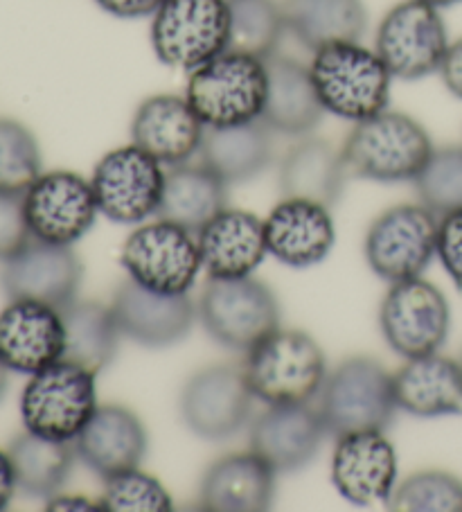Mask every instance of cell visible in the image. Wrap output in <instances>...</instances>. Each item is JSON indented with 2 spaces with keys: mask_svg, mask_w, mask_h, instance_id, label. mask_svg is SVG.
I'll return each instance as SVG.
<instances>
[{
  "mask_svg": "<svg viewBox=\"0 0 462 512\" xmlns=\"http://www.w3.org/2000/svg\"><path fill=\"white\" fill-rule=\"evenodd\" d=\"M309 73L323 109L336 118L357 125L388 109L393 75L377 50L363 48L359 41L316 50Z\"/></svg>",
  "mask_w": 462,
  "mask_h": 512,
  "instance_id": "1",
  "label": "cell"
},
{
  "mask_svg": "<svg viewBox=\"0 0 462 512\" xmlns=\"http://www.w3.org/2000/svg\"><path fill=\"white\" fill-rule=\"evenodd\" d=\"M341 152L348 170L361 179L404 183L420 176L435 149L420 122L386 109L357 122Z\"/></svg>",
  "mask_w": 462,
  "mask_h": 512,
  "instance_id": "2",
  "label": "cell"
},
{
  "mask_svg": "<svg viewBox=\"0 0 462 512\" xmlns=\"http://www.w3.org/2000/svg\"><path fill=\"white\" fill-rule=\"evenodd\" d=\"M244 379L253 397L269 406L307 404L327 379L325 357L305 332L275 330L246 352Z\"/></svg>",
  "mask_w": 462,
  "mask_h": 512,
  "instance_id": "3",
  "label": "cell"
},
{
  "mask_svg": "<svg viewBox=\"0 0 462 512\" xmlns=\"http://www.w3.org/2000/svg\"><path fill=\"white\" fill-rule=\"evenodd\" d=\"M185 97L206 127L260 120L266 100V61L235 50L221 52L192 70Z\"/></svg>",
  "mask_w": 462,
  "mask_h": 512,
  "instance_id": "4",
  "label": "cell"
},
{
  "mask_svg": "<svg viewBox=\"0 0 462 512\" xmlns=\"http://www.w3.org/2000/svg\"><path fill=\"white\" fill-rule=\"evenodd\" d=\"M399 409L393 375L368 357L345 359L321 388V418L336 438L354 431H386Z\"/></svg>",
  "mask_w": 462,
  "mask_h": 512,
  "instance_id": "5",
  "label": "cell"
},
{
  "mask_svg": "<svg viewBox=\"0 0 462 512\" xmlns=\"http://www.w3.org/2000/svg\"><path fill=\"white\" fill-rule=\"evenodd\" d=\"M95 411V373L66 359L32 375L21 395L25 431L61 443H73Z\"/></svg>",
  "mask_w": 462,
  "mask_h": 512,
  "instance_id": "6",
  "label": "cell"
},
{
  "mask_svg": "<svg viewBox=\"0 0 462 512\" xmlns=\"http://www.w3.org/2000/svg\"><path fill=\"white\" fill-rule=\"evenodd\" d=\"M228 0H165L151 16V48L161 64L197 70L228 50Z\"/></svg>",
  "mask_w": 462,
  "mask_h": 512,
  "instance_id": "7",
  "label": "cell"
},
{
  "mask_svg": "<svg viewBox=\"0 0 462 512\" xmlns=\"http://www.w3.org/2000/svg\"><path fill=\"white\" fill-rule=\"evenodd\" d=\"M199 319L221 346L248 352L280 330V305L273 291L251 276L210 278L199 300Z\"/></svg>",
  "mask_w": 462,
  "mask_h": 512,
  "instance_id": "8",
  "label": "cell"
},
{
  "mask_svg": "<svg viewBox=\"0 0 462 512\" xmlns=\"http://www.w3.org/2000/svg\"><path fill=\"white\" fill-rule=\"evenodd\" d=\"M122 264L133 282L158 294H188L203 269L194 233L165 219L127 237Z\"/></svg>",
  "mask_w": 462,
  "mask_h": 512,
  "instance_id": "9",
  "label": "cell"
},
{
  "mask_svg": "<svg viewBox=\"0 0 462 512\" xmlns=\"http://www.w3.org/2000/svg\"><path fill=\"white\" fill-rule=\"evenodd\" d=\"M375 46L390 75L415 82L440 70L449 50L447 25L435 7L404 0L381 19Z\"/></svg>",
  "mask_w": 462,
  "mask_h": 512,
  "instance_id": "10",
  "label": "cell"
},
{
  "mask_svg": "<svg viewBox=\"0 0 462 512\" xmlns=\"http://www.w3.org/2000/svg\"><path fill=\"white\" fill-rule=\"evenodd\" d=\"M438 226V215L426 206L386 210L366 235L368 267L390 285L420 278L438 255Z\"/></svg>",
  "mask_w": 462,
  "mask_h": 512,
  "instance_id": "11",
  "label": "cell"
},
{
  "mask_svg": "<svg viewBox=\"0 0 462 512\" xmlns=\"http://www.w3.org/2000/svg\"><path fill=\"white\" fill-rule=\"evenodd\" d=\"M163 165L138 145L106 154L93 172L97 208L115 224H140L158 213L165 188Z\"/></svg>",
  "mask_w": 462,
  "mask_h": 512,
  "instance_id": "12",
  "label": "cell"
},
{
  "mask_svg": "<svg viewBox=\"0 0 462 512\" xmlns=\"http://www.w3.org/2000/svg\"><path fill=\"white\" fill-rule=\"evenodd\" d=\"M379 325L399 357L433 355L449 337V303L438 287L422 278L395 282L381 303Z\"/></svg>",
  "mask_w": 462,
  "mask_h": 512,
  "instance_id": "13",
  "label": "cell"
},
{
  "mask_svg": "<svg viewBox=\"0 0 462 512\" xmlns=\"http://www.w3.org/2000/svg\"><path fill=\"white\" fill-rule=\"evenodd\" d=\"M34 240L73 246L91 231L97 213V199L91 181L75 172L41 174L23 194Z\"/></svg>",
  "mask_w": 462,
  "mask_h": 512,
  "instance_id": "14",
  "label": "cell"
},
{
  "mask_svg": "<svg viewBox=\"0 0 462 512\" xmlns=\"http://www.w3.org/2000/svg\"><path fill=\"white\" fill-rule=\"evenodd\" d=\"M82 262L70 246L30 240L12 260L3 262L0 287L10 300H37L55 310L75 303L82 285Z\"/></svg>",
  "mask_w": 462,
  "mask_h": 512,
  "instance_id": "15",
  "label": "cell"
},
{
  "mask_svg": "<svg viewBox=\"0 0 462 512\" xmlns=\"http://www.w3.org/2000/svg\"><path fill=\"white\" fill-rule=\"evenodd\" d=\"M253 393L244 373L233 366H212L183 388L181 416L194 434L206 440L235 436L251 418Z\"/></svg>",
  "mask_w": 462,
  "mask_h": 512,
  "instance_id": "16",
  "label": "cell"
},
{
  "mask_svg": "<svg viewBox=\"0 0 462 512\" xmlns=\"http://www.w3.org/2000/svg\"><path fill=\"white\" fill-rule=\"evenodd\" d=\"M332 483L352 506L388 503L397 488V454L384 431L339 436L332 456Z\"/></svg>",
  "mask_w": 462,
  "mask_h": 512,
  "instance_id": "17",
  "label": "cell"
},
{
  "mask_svg": "<svg viewBox=\"0 0 462 512\" xmlns=\"http://www.w3.org/2000/svg\"><path fill=\"white\" fill-rule=\"evenodd\" d=\"M61 312L37 300H12L0 312V361L10 373L37 375L64 359Z\"/></svg>",
  "mask_w": 462,
  "mask_h": 512,
  "instance_id": "18",
  "label": "cell"
},
{
  "mask_svg": "<svg viewBox=\"0 0 462 512\" xmlns=\"http://www.w3.org/2000/svg\"><path fill=\"white\" fill-rule=\"evenodd\" d=\"M111 310L124 337L145 348L183 341L197 319L188 294H158L131 278L118 289Z\"/></svg>",
  "mask_w": 462,
  "mask_h": 512,
  "instance_id": "19",
  "label": "cell"
},
{
  "mask_svg": "<svg viewBox=\"0 0 462 512\" xmlns=\"http://www.w3.org/2000/svg\"><path fill=\"white\" fill-rule=\"evenodd\" d=\"M206 129L188 97L165 93L140 104L131 120V140L161 165L176 167L201 152Z\"/></svg>",
  "mask_w": 462,
  "mask_h": 512,
  "instance_id": "20",
  "label": "cell"
},
{
  "mask_svg": "<svg viewBox=\"0 0 462 512\" xmlns=\"http://www.w3.org/2000/svg\"><path fill=\"white\" fill-rule=\"evenodd\" d=\"M266 251L284 267L309 269L330 255L336 233L330 208L284 199L264 222Z\"/></svg>",
  "mask_w": 462,
  "mask_h": 512,
  "instance_id": "21",
  "label": "cell"
},
{
  "mask_svg": "<svg viewBox=\"0 0 462 512\" xmlns=\"http://www.w3.org/2000/svg\"><path fill=\"white\" fill-rule=\"evenodd\" d=\"M325 431L321 413L307 404L269 406L251 429V452L275 472H296L316 456Z\"/></svg>",
  "mask_w": 462,
  "mask_h": 512,
  "instance_id": "22",
  "label": "cell"
},
{
  "mask_svg": "<svg viewBox=\"0 0 462 512\" xmlns=\"http://www.w3.org/2000/svg\"><path fill=\"white\" fill-rule=\"evenodd\" d=\"M201 264L210 278H248L266 251L264 222L246 210L224 208L197 233Z\"/></svg>",
  "mask_w": 462,
  "mask_h": 512,
  "instance_id": "23",
  "label": "cell"
},
{
  "mask_svg": "<svg viewBox=\"0 0 462 512\" xmlns=\"http://www.w3.org/2000/svg\"><path fill=\"white\" fill-rule=\"evenodd\" d=\"M75 452L102 479L138 467L147 452V431L136 413L118 404L97 406L75 438Z\"/></svg>",
  "mask_w": 462,
  "mask_h": 512,
  "instance_id": "24",
  "label": "cell"
},
{
  "mask_svg": "<svg viewBox=\"0 0 462 512\" xmlns=\"http://www.w3.org/2000/svg\"><path fill=\"white\" fill-rule=\"evenodd\" d=\"M309 66L298 59L273 55L266 59V100L262 122L275 134L305 136L323 118Z\"/></svg>",
  "mask_w": 462,
  "mask_h": 512,
  "instance_id": "25",
  "label": "cell"
},
{
  "mask_svg": "<svg viewBox=\"0 0 462 512\" xmlns=\"http://www.w3.org/2000/svg\"><path fill=\"white\" fill-rule=\"evenodd\" d=\"M397 406L417 418H442L462 413V370L458 361L438 352L408 359L393 375Z\"/></svg>",
  "mask_w": 462,
  "mask_h": 512,
  "instance_id": "26",
  "label": "cell"
},
{
  "mask_svg": "<svg viewBox=\"0 0 462 512\" xmlns=\"http://www.w3.org/2000/svg\"><path fill=\"white\" fill-rule=\"evenodd\" d=\"M275 497V470L253 452L217 461L201 481V506L217 512H262Z\"/></svg>",
  "mask_w": 462,
  "mask_h": 512,
  "instance_id": "27",
  "label": "cell"
},
{
  "mask_svg": "<svg viewBox=\"0 0 462 512\" xmlns=\"http://www.w3.org/2000/svg\"><path fill=\"white\" fill-rule=\"evenodd\" d=\"M348 172L343 152L327 140H300L282 158L280 190L284 199H302L332 208L341 199Z\"/></svg>",
  "mask_w": 462,
  "mask_h": 512,
  "instance_id": "28",
  "label": "cell"
},
{
  "mask_svg": "<svg viewBox=\"0 0 462 512\" xmlns=\"http://www.w3.org/2000/svg\"><path fill=\"white\" fill-rule=\"evenodd\" d=\"M273 131L262 120L233 127H208L201 145V163L226 185L260 176L273 161Z\"/></svg>",
  "mask_w": 462,
  "mask_h": 512,
  "instance_id": "29",
  "label": "cell"
},
{
  "mask_svg": "<svg viewBox=\"0 0 462 512\" xmlns=\"http://www.w3.org/2000/svg\"><path fill=\"white\" fill-rule=\"evenodd\" d=\"M280 5L287 32L312 52L359 41L368 28L363 0H282Z\"/></svg>",
  "mask_w": 462,
  "mask_h": 512,
  "instance_id": "30",
  "label": "cell"
},
{
  "mask_svg": "<svg viewBox=\"0 0 462 512\" xmlns=\"http://www.w3.org/2000/svg\"><path fill=\"white\" fill-rule=\"evenodd\" d=\"M226 188L228 185L203 163L176 165L165 174L163 199L156 215L185 231L199 233L226 208Z\"/></svg>",
  "mask_w": 462,
  "mask_h": 512,
  "instance_id": "31",
  "label": "cell"
},
{
  "mask_svg": "<svg viewBox=\"0 0 462 512\" xmlns=\"http://www.w3.org/2000/svg\"><path fill=\"white\" fill-rule=\"evenodd\" d=\"M66 332L64 359L91 373H100L118 355L120 328L111 307L102 303H70L61 310Z\"/></svg>",
  "mask_w": 462,
  "mask_h": 512,
  "instance_id": "32",
  "label": "cell"
},
{
  "mask_svg": "<svg viewBox=\"0 0 462 512\" xmlns=\"http://www.w3.org/2000/svg\"><path fill=\"white\" fill-rule=\"evenodd\" d=\"M7 454L19 490L39 499L57 497L75 465V452L70 443L43 438L32 431L16 436L7 447Z\"/></svg>",
  "mask_w": 462,
  "mask_h": 512,
  "instance_id": "33",
  "label": "cell"
},
{
  "mask_svg": "<svg viewBox=\"0 0 462 512\" xmlns=\"http://www.w3.org/2000/svg\"><path fill=\"white\" fill-rule=\"evenodd\" d=\"M230 37L228 50L257 59L278 55L282 34L287 32L282 5L275 0H228Z\"/></svg>",
  "mask_w": 462,
  "mask_h": 512,
  "instance_id": "34",
  "label": "cell"
},
{
  "mask_svg": "<svg viewBox=\"0 0 462 512\" xmlns=\"http://www.w3.org/2000/svg\"><path fill=\"white\" fill-rule=\"evenodd\" d=\"M41 176V149L21 122L0 118V192L25 194Z\"/></svg>",
  "mask_w": 462,
  "mask_h": 512,
  "instance_id": "35",
  "label": "cell"
},
{
  "mask_svg": "<svg viewBox=\"0 0 462 512\" xmlns=\"http://www.w3.org/2000/svg\"><path fill=\"white\" fill-rule=\"evenodd\" d=\"M415 190L433 215L444 217L462 210V147L435 149L415 179Z\"/></svg>",
  "mask_w": 462,
  "mask_h": 512,
  "instance_id": "36",
  "label": "cell"
},
{
  "mask_svg": "<svg viewBox=\"0 0 462 512\" xmlns=\"http://www.w3.org/2000/svg\"><path fill=\"white\" fill-rule=\"evenodd\" d=\"M388 508L399 512H462V481L449 472H417L397 485Z\"/></svg>",
  "mask_w": 462,
  "mask_h": 512,
  "instance_id": "37",
  "label": "cell"
},
{
  "mask_svg": "<svg viewBox=\"0 0 462 512\" xmlns=\"http://www.w3.org/2000/svg\"><path fill=\"white\" fill-rule=\"evenodd\" d=\"M102 508L113 512H167L172 510V497L154 476L133 470L113 474L104 479Z\"/></svg>",
  "mask_w": 462,
  "mask_h": 512,
  "instance_id": "38",
  "label": "cell"
},
{
  "mask_svg": "<svg viewBox=\"0 0 462 512\" xmlns=\"http://www.w3.org/2000/svg\"><path fill=\"white\" fill-rule=\"evenodd\" d=\"M32 240L23 194L0 192V262L12 260Z\"/></svg>",
  "mask_w": 462,
  "mask_h": 512,
  "instance_id": "39",
  "label": "cell"
},
{
  "mask_svg": "<svg viewBox=\"0 0 462 512\" xmlns=\"http://www.w3.org/2000/svg\"><path fill=\"white\" fill-rule=\"evenodd\" d=\"M438 258L444 271L462 289V210L440 217Z\"/></svg>",
  "mask_w": 462,
  "mask_h": 512,
  "instance_id": "40",
  "label": "cell"
},
{
  "mask_svg": "<svg viewBox=\"0 0 462 512\" xmlns=\"http://www.w3.org/2000/svg\"><path fill=\"white\" fill-rule=\"evenodd\" d=\"M97 7H102L106 14L115 19H147L154 16L165 0H95Z\"/></svg>",
  "mask_w": 462,
  "mask_h": 512,
  "instance_id": "41",
  "label": "cell"
},
{
  "mask_svg": "<svg viewBox=\"0 0 462 512\" xmlns=\"http://www.w3.org/2000/svg\"><path fill=\"white\" fill-rule=\"evenodd\" d=\"M438 73L444 86H447V91L462 100V39L449 43V50L442 59Z\"/></svg>",
  "mask_w": 462,
  "mask_h": 512,
  "instance_id": "42",
  "label": "cell"
},
{
  "mask_svg": "<svg viewBox=\"0 0 462 512\" xmlns=\"http://www.w3.org/2000/svg\"><path fill=\"white\" fill-rule=\"evenodd\" d=\"M16 488H19V485H16L10 454L0 449V510H5L7 506H10Z\"/></svg>",
  "mask_w": 462,
  "mask_h": 512,
  "instance_id": "43",
  "label": "cell"
},
{
  "mask_svg": "<svg viewBox=\"0 0 462 512\" xmlns=\"http://www.w3.org/2000/svg\"><path fill=\"white\" fill-rule=\"evenodd\" d=\"M91 499L84 497H52L48 499V510H100Z\"/></svg>",
  "mask_w": 462,
  "mask_h": 512,
  "instance_id": "44",
  "label": "cell"
},
{
  "mask_svg": "<svg viewBox=\"0 0 462 512\" xmlns=\"http://www.w3.org/2000/svg\"><path fill=\"white\" fill-rule=\"evenodd\" d=\"M7 386H10V368H7L3 361H0V400L5 397Z\"/></svg>",
  "mask_w": 462,
  "mask_h": 512,
  "instance_id": "45",
  "label": "cell"
},
{
  "mask_svg": "<svg viewBox=\"0 0 462 512\" xmlns=\"http://www.w3.org/2000/svg\"><path fill=\"white\" fill-rule=\"evenodd\" d=\"M422 3L435 7V10H444V7H453V5L462 3V0H422Z\"/></svg>",
  "mask_w": 462,
  "mask_h": 512,
  "instance_id": "46",
  "label": "cell"
},
{
  "mask_svg": "<svg viewBox=\"0 0 462 512\" xmlns=\"http://www.w3.org/2000/svg\"><path fill=\"white\" fill-rule=\"evenodd\" d=\"M458 364H460V370H462V355H460V359H458Z\"/></svg>",
  "mask_w": 462,
  "mask_h": 512,
  "instance_id": "47",
  "label": "cell"
}]
</instances>
